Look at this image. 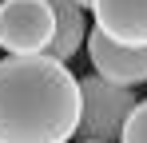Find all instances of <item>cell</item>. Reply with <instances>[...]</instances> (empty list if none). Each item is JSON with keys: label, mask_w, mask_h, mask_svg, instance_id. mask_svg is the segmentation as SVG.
Masks as SVG:
<instances>
[{"label": "cell", "mask_w": 147, "mask_h": 143, "mask_svg": "<svg viewBox=\"0 0 147 143\" xmlns=\"http://www.w3.org/2000/svg\"><path fill=\"white\" fill-rule=\"evenodd\" d=\"M80 127V80L52 56L0 60V143H68Z\"/></svg>", "instance_id": "1"}, {"label": "cell", "mask_w": 147, "mask_h": 143, "mask_svg": "<svg viewBox=\"0 0 147 143\" xmlns=\"http://www.w3.org/2000/svg\"><path fill=\"white\" fill-rule=\"evenodd\" d=\"M135 107V92L99 80L96 72L88 80H80V127L76 135H84V143H115L123 135V123Z\"/></svg>", "instance_id": "2"}, {"label": "cell", "mask_w": 147, "mask_h": 143, "mask_svg": "<svg viewBox=\"0 0 147 143\" xmlns=\"http://www.w3.org/2000/svg\"><path fill=\"white\" fill-rule=\"evenodd\" d=\"M52 32L48 0H0V48L8 56H48Z\"/></svg>", "instance_id": "3"}, {"label": "cell", "mask_w": 147, "mask_h": 143, "mask_svg": "<svg viewBox=\"0 0 147 143\" xmlns=\"http://www.w3.org/2000/svg\"><path fill=\"white\" fill-rule=\"evenodd\" d=\"M84 44H88V56H92V68L99 80H111L123 88L147 84V48H123L99 32H92Z\"/></svg>", "instance_id": "4"}, {"label": "cell", "mask_w": 147, "mask_h": 143, "mask_svg": "<svg viewBox=\"0 0 147 143\" xmlns=\"http://www.w3.org/2000/svg\"><path fill=\"white\" fill-rule=\"evenodd\" d=\"M96 32L123 48H147V0H92Z\"/></svg>", "instance_id": "5"}, {"label": "cell", "mask_w": 147, "mask_h": 143, "mask_svg": "<svg viewBox=\"0 0 147 143\" xmlns=\"http://www.w3.org/2000/svg\"><path fill=\"white\" fill-rule=\"evenodd\" d=\"M52 8V20H56V32H52V44H48V56L52 60H72L76 52L84 48L88 40V24H84V8L76 0H48Z\"/></svg>", "instance_id": "6"}, {"label": "cell", "mask_w": 147, "mask_h": 143, "mask_svg": "<svg viewBox=\"0 0 147 143\" xmlns=\"http://www.w3.org/2000/svg\"><path fill=\"white\" fill-rule=\"evenodd\" d=\"M119 143H147V99H139V103L131 107V115H127V123H123Z\"/></svg>", "instance_id": "7"}, {"label": "cell", "mask_w": 147, "mask_h": 143, "mask_svg": "<svg viewBox=\"0 0 147 143\" xmlns=\"http://www.w3.org/2000/svg\"><path fill=\"white\" fill-rule=\"evenodd\" d=\"M76 4H80V8H92V0H76Z\"/></svg>", "instance_id": "8"}]
</instances>
